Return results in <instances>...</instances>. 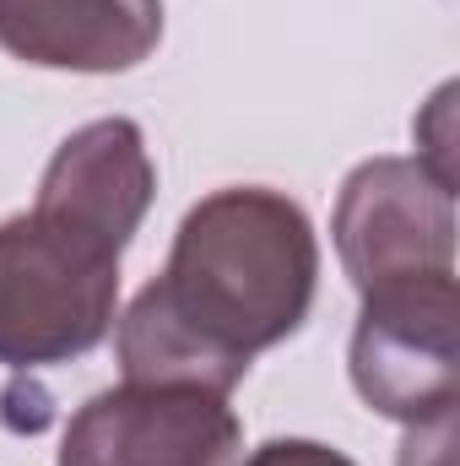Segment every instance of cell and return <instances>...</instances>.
<instances>
[{
  "mask_svg": "<svg viewBox=\"0 0 460 466\" xmlns=\"http://www.w3.org/2000/svg\"><path fill=\"white\" fill-rule=\"evenodd\" d=\"M352 385L395 423H428L455 412L460 390V299L455 271L363 293L352 331Z\"/></svg>",
  "mask_w": 460,
  "mask_h": 466,
  "instance_id": "3",
  "label": "cell"
},
{
  "mask_svg": "<svg viewBox=\"0 0 460 466\" xmlns=\"http://www.w3.org/2000/svg\"><path fill=\"white\" fill-rule=\"evenodd\" d=\"M395 466H455V412L428 418V423H412Z\"/></svg>",
  "mask_w": 460,
  "mask_h": 466,
  "instance_id": "8",
  "label": "cell"
},
{
  "mask_svg": "<svg viewBox=\"0 0 460 466\" xmlns=\"http://www.w3.org/2000/svg\"><path fill=\"white\" fill-rule=\"evenodd\" d=\"M119 255L115 233L49 201L0 223V363L55 369L87 358L115 331Z\"/></svg>",
  "mask_w": 460,
  "mask_h": 466,
  "instance_id": "2",
  "label": "cell"
},
{
  "mask_svg": "<svg viewBox=\"0 0 460 466\" xmlns=\"http://www.w3.org/2000/svg\"><path fill=\"white\" fill-rule=\"evenodd\" d=\"M450 119H455V87H439V98L428 104V115L417 119V147H423V168L439 179V185H450L455 190V157H450V147H455V130H450Z\"/></svg>",
  "mask_w": 460,
  "mask_h": 466,
  "instance_id": "7",
  "label": "cell"
},
{
  "mask_svg": "<svg viewBox=\"0 0 460 466\" xmlns=\"http://www.w3.org/2000/svg\"><path fill=\"white\" fill-rule=\"evenodd\" d=\"M238 466H357V461H346L342 451L315 445V440H271V445H260L249 461Z\"/></svg>",
  "mask_w": 460,
  "mask_h": 466,
  "instance_id": "9",
  "label": "cell"
},
{
  "mask_svg": "<svg viewBox=\"0 0 460 466\" xmlns=\"http://www.w3.org/2000/svg\"><path fill=\"white\" fill-rule=\"evenodd\" d=\"M244 429L228 396L195 385L98 390L65 429L60 466H238Z\"/></svg>",
  "mask_w": 460,
  "mask_h": 466,
  "instance_id": "5",
  "label": "cell"
},
{
  "mask_svg": "<svg viewBox=\"0 0 460 466\" xmlns=\"http://www.w3.org/2000/svg\"><path fill=\"white\" fill-rule=\"evenodd\" d=\"M336 255L357 293L455 271V190L417 157H368L336 201Z\"/></svg>",
  "mask_w": 460,
  "mask_h": 466,
  "instance_id": "4",
  "label": "cell"
},
{
  "mask_svg": "<svg viewBox=\"0 0 460 466\" xmlns=\"http://www.w3.org/2000/svg\"><path fill=\"white\" fill-rule=\"evenodd\" d=\"M157 38L163 0H0V49L44 71H130Z\"/></svg>",
  "mask_w": 460,
  "mask_h": 466,
  "instance_id": "6",
  "label": "cell"
},
{
  "mask_svg": "<svg viewBox=\"0 0 460 466\" xmlns=\"http://www.w3.org/2000/svg\"><path fill=\"white\" fill-rule=\"evenodd\" d=\"M320 282V244L298 201L238 185L185 212L157 282L119 320V363L135 385L228 396L265 348L287 342Z\"/></svg>",
  "mask_w": 460,
  "mask_h": 466,
  "instance_id": "1",
  "label": "cell"
}]
</instances>
